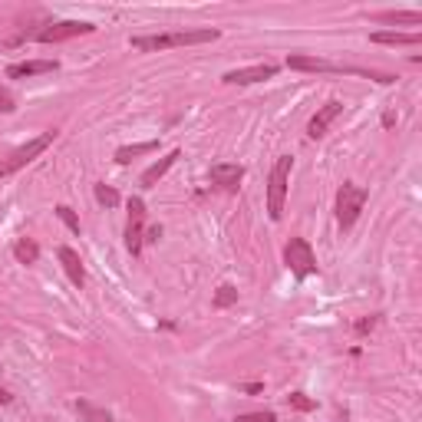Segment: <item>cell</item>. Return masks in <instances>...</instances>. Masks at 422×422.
I'll list each match as a JSON object with an SVG mask.
<instances>
[{"label":"cell","mask_w":422,"mask_h":422,"mask_svg":"<svg viewBox=\"0 0 422 422\" xmlns=\"http://www.w3.org/2000/svg\"><path fill=\"white\" fill-rule=\"evenodd\" d=\"M221 30H172V33H155V37H132L136 50L155 53V50H172V46H198V44H215Z\"/></svg>","instance_id":"obj_1"},{"label":"cell","mask_w":422,"mask_h":422,"mask_svg":"<svg viewBox=\"0 0 422 422\" xmlns=\"http://www.w3.org/2000/svg\"><path fill=\"white\" fill-rule=\"evenodd\" d=\"M291 169H294V159L291 155H281L271 169V178H268V215H271L274 221H281V215H284V198H287Z\"/></svg>","instance_id":"obj_2"},{"label":"cell","mask_w":422,"mask_h":422,"mask_svg":"<svg viewBox=\"0 0 422 422\" xmlns=\"http://www.w3.org/2000/svg\"><path fill=\"white\" fill-rule=\"evenodd\" d=\"M363 205H367V188H360V185H353V182L340 185V192H336V221H340L343 231L357 225Z\"/></svg>","instance_id":"obj_3"},{"label":"cell","mask_w":422,"mask_h":422,"mask_svg":"<svg viewBox=\"0 0 422 422\" xmlns=\"http://www.w3.org/2000/svg\"><path fill=\"white\" fill-rule=\"evenodd\" d=\"M53 139H56V132L50 129V132H44V136H37V139H30L27 145H20L17 152H11L4 162H0V178H7V175H13V172H20L23 165H30L40 152H46L50 145H53Z\"/></svg>","instance_id":"obj_4"},{"label":"cell","mask_w":422,"mask_h":422,"mask_svg":"<svg viewBox=\"0 0 422 422\" xmlns=\"http://www.w3.org/2000/svg\"><path fill=\"white\" fill-rule=\"evenodd\" d=\"M284 264H287V271H291L294 277H301V281L310 277V274H317L314 248H310L303 238H291L284 244Z\"/></svg>","instance_id":"obj_5"},{"label":"cell","mask_w":422,"mask_h":422,"mask_svg":"<svg viewBox=\"0 0 422 422\" xmlns=\"http://www.w3.org/2000/svg\"><path fill=\"white\" fill-rule=\"evenodd\" d=\"M96 27L86 20H56V23H46L44 30L37 33L40 44H63V40H73V37H83V33H93Z\"/></svg>","instance_id":"obj_6"},{"label":"cell","mask_w":422,"mask_h":422,"mask_svg":"<svg viewBox=\"0 0 422 422\" xmlns=\"http://www.w3.org/2000/svg\"><path fill=\"white\" fill-rule=\"evenodd\" d=\"M145 244V202L142 198H129V225H126V248L132 254H142Z\"/></svg>","instance_id":"obj_7"},{"label":"cell","mask_w":422,"mask_h":422,"mask_svg":"<svg viewBox=\"0 0 422 422\" xmlns=\"http://www.w3.org/2000/svg\"><path fill=\"white\" fill-rule=\"evenodd\" d=\"M340 116H343V103H340V99H330V103H324V106L317 109V116L310 119V126H307V136H310V139H324L327 129H330V126H334Z\"/></svg>","instance_id":"obj_8"},{"label":"cell","mask_w":422,"mask_h":422,"mask_svg":"<svg viewBox=\"0 0 422 422\" xmlns=\"http://www.w3.org/2000/svg\"><path fill=\"white\" fill-rule=\"evenodd\" d=\"M274 73H277L274 63H258V66H244V70H231L221 79L228 86H251V83H261V79H271Z\"/></svg>","instance_id":"obj_9"},{"label":"cell","mask_w":422,"mask_h":422,"mask_svg":"<svg viewBox=\"0 0 422 422\" xmlns=\"http://www.w3.org/2000/svg\"><path fill=\"white\" fill-rule=\"evenodd\" d=\"M287 66L297 70V73H340L343 66L330 63V60H320V56H307V53H291L287 56Z\"/></svg>","instance_id":"obj_10"},{"label":"cell","mask_w":422,"mask_h":422,"mask_svg":"<svg viewBox=\"0 0 422 422\" xmlns=\"http://www.w3.org/2000/svg\"><path fill=\"white\" fill-rule=\"evenodd\" d=\"M244 178V165H235V162H218L211 165V182L221 185L225 192H235Z\"/></svg>","instance_id":"obj_11"},{"label":"cell","mask_w":422,"mask_h":422,"mask_svg":"<svg viewBox=\"0 0 422 422\" xmlns=\"http://www.w3.org/2000/svg\"><path fill=\"white\" fill-rule=\"evenodd\" d=\"M56 258H60L66 277H70L76 287H83V284H86V268H83V261H79V254H76L73 248H66V244H63V248L56 251Z\"/></svg>","instance_id":"obj_12"},{"label":"cell","mask_w":422,"mask_h":422,"mask_svg":"<svg viewBox=\"0 0 422 422\" xmlns=\"http://www.w3.org/2000/svg\"><path fill=\"white\" fill-rule=\"evenodd\" d=\"M178 159H182V152H178V149H172V152H169V155H165V159H162V162L149 165V169L142 172V188H155V185H159V182H162V178H165V172H169V169H172V165L178 162Z\"/></svg>","instance_id":"obj_13"},{"label":"cell","mask_w":422,"mask_h":422,"mask_svg":"<svg viewBox=\"0 0 422 422\" xmlns=\"http://www.w3.org/2000/svg\"><path fill=\"white\" fill-rule=\"evenodd\" d=\"M56 66H60L56 60H27V63H13V66H7V76H11V79H23V76L53 73Z\"/></svg>","instance_id":"obj_14"},{"label":"cell","mask_w":422,"mask_h":422,"mask_svg":"<svg viewBox=\"0 0 422 422\" xmlns=\"http://www.w3.org/2000/svg\"><path fill=\"white\" fill-rule=\"evenodd\" d=\"M373 44H383V46H416L422 44V33H400V30H376L369 33Z\"/></svg>","instance_id":"obj_15"},{"label":"cell","mask_w":422,"mask_h":422,"mask_svg":"<svg viewBox=\"0 0 422 422\" xmlns=\"http://www.w3.org/2000/svg\"><path fill=\"white\" fill-rule=\"evenodd\" d=\"M376 23H406V27H416L422 23V13L419 11H383V13H373Z\"/></svg>","instance_id":"obj_16"},{"label":"cell","mask_w":422,"mask_h":422,"mask_svg":"<svg viewBox=\"0 0 422 422\" xmlns=\"http://www.w3.org/2000/svg\"><path fill=\"white\" fill-rule=\"evenodd\" d=\"M13 258L20 261V264H37L40 261V244L33 238H20L13 244Z\"/></svg>","instance_id":"obj_17"},{"label":"cell","mask_w":422,"mask_h":422,"mask_svg":"<svg viewBox=\"0 0 422 422\" xmlns=\"http://www.w3.org/2000/svg\"><path fill=\"white\" fill-rule=\"evenodd\" d=\"M159 149V142H139V145H122L119 152H116V162L119 165H129L132 159H139V155H145V152H155Z\"/></svg>","instance_id":"obj_18"},{"label":"cell","mask_w":422,"mask_h":422,"mask_svg":"<svg viewBox=\"0 0 422 422\" xmlns=\"http://www.w3.org/2000/svg\"><path fill=\"white\" fill-rule=\"evenodd\" d=\"M76 412H79L86 422H112V416H109L106 409L93 406V402H76Z\"/></svg>","instance_id":"obj_19"},{"label":"cell","mask_w":422,"mask_h":422,"mask_svg":"<svg viewBox=\"0 0 422 422\" xmlns=\"http://www.w3.org/2000/svg\"><path fill=\"white\" fill-rule=\"evenodd\" d=\"M231 303H238V287L235 284H221L215 294V307H231Z\"/></svg>","instance_id":"obj_20"},{"label":"cell","mask_w":422,"mask_h":422,"mask_svg":"<svg viewBox=\"0 0 422 422\" xmlns=\"http://www.w3.org/2000/svg\"><path fill=\"white\" fill-rule=\"evenodd\" d=\"M56 218H60V221H63L73 235H79V218H76V211L70 205H56Z\"/></svg>","instance_id":"obj_21"},{"label":"cell","mask_w":422,"mask_h":422,"mask_svg":"<svg viewBox=\"0 0 422 422\" xmlns=\"http://www.w3.org/2000/svg\"><path fill=\"white\" fill-rule=\"evenodd\" d=\"M96 202L106 208H116L119 205V192L116 188H109V185H96Z\"/></svg>","instance_id":"obj_22"},{"label":"cell","mask_w":422,"mask_h":422,"mask_svg":"<svg viewBox=\"0 0 422 422\" xmlns=\"http://www.w3.org/2000/svg\"><path fill=\"white\" fill-rule=\"evenodd\" d=\"M287 406H291V409H301V412L317 409V402L310 400V396H303V393H291V396H287Z\"/></svg>","instance_id":"obj_23"},{"label":"cell","mask_w":422,"mask_h":422,"mask_svg":"<svg viewBox=\"0 0 422 422\" xmlns=\"http://www.w3.org/2000/svg\"><path fill=\"white\" fill-rule=\"evenodd\" d=\"M238 422H274V412H251V416H241Z\"/></svg>","instance_id":"obj_24"},{"label":"cell","mask_w":422,"mask_h":422,"mask_svg":"<svg viewBox=\"0 0 422 422\" xmlns=\"http://www.w3.org/2000/svg\"><path fill=\"white\" fill-rule=\"evenodd\" d=\"M13 109H17V106H13V96L0 86V112H13Z\"/></svg>","instance_id":"obj_25"},{"label":"cell","mask_w":422,"mask_h":422,"mask_svg":"<svg viewBox=\"0 0 422 422\" xmlns=\"http://www.w3.org/2000/svg\"><path fill=\"white\" fill-rule=\"evenodd\" d=\"M376 327V317H369V320H360L357 324V334H367V330H373Z\"/></svg>","instance_id":"obj_26"},{"label":"cell","mask_w":422,"mask_h":422,"mask_svg":"<svg viewBox=\"0 0 422 422\" xmlns=\"http://www.w3.org/2000/svg\"><path fill=\"white\" fill-rule=\"evenodd\" d=\"M159 238H162V228H159V225H152L149 231H145V241H159Z\"/></svg>","instance_id":"obj_27"},{"label":"cell","mask_w":422,"mask_h":422,"mask_svg":"<svg viewBox=\"0 0 422 422\" xmlns=\"http://www.w3.org/2000/svg\"><path fill=\"white\" fill-rule=\"evenodd\" d=\"M393 122H396V112H393V109H390V112H386V116H383V126H386V129H390Z\"/></svg>","instance_id":"obj_28"},{"label":"cell","mask_w":422,"mask_h":422,"mask_svg":"<svg viewBox=\"0 0 422 422\" xmlns=\"http://www.w3.org/2000/svg\"><path fill=\"white\" fill-rule=\"evenodd\" d=\"M241 390H244V393H261V383H244Z\"/></svg>","instance_id":"obj_29"},{"label":"cell","mask_w":422,"mask_h":422,"mask_svg":"<svg viewBox=\"0 0 422 422\" xmlns=\"http://www.w3.org/2000/svg\"><path fill=\"white\" fill-rule=\"evenodd\" d=\"M7 402H11V393H7V390H0V406H7Z\"/></svg>","instance_id":"obj_30"},{"label":"cell","mask_w":422,"mask_h":422,"mask_svg":"<svg viewBox=\"0 0 422 422\" xmlns=\"http://www.w3.org/2000/svg\"><path fill=\"white\" fill-rule=\"evenodd\" d=\"M0 215H4V208H0Z\"/></svg>","instance_id":"obj_31"}]
</instances>
